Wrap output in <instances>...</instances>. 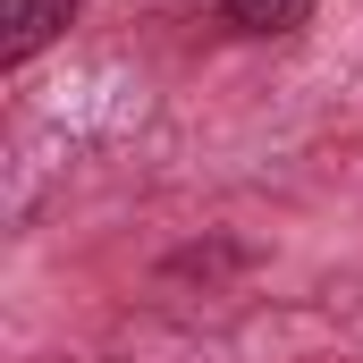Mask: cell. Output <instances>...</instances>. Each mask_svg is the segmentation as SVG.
Instances as JSON below:
<instances>
[{
    "mask_svg": "<svg viewBox=\"0 0 363 363\" xmlns=\"http://www.w3.org/2000/svg\"><path fill=\"white\" fill-rule=\"evenodd\" d=\"M85 0H0V68H26L34 51H51L77 26Z\"/></svg>",
    "mask_w": 363,
    "mask_h": 363,
    "instance_id": "1",
    "label": "cell"
},
{
    "mask_svg": "<svg viewBox=\"0 0 363 363\" xmlns=\"http://www.w3.org/2000/svg\"><path fill=\"white\" fill-rule=\"evenodd\" d=\"M228 9V26H245V34H279V26H296L313 0H220Z\"/></svg>",
    "mask_w": 363,
    "mask_h": 363,
    "instance_id": "2",
    "label": "cell"
}]
</instances>
